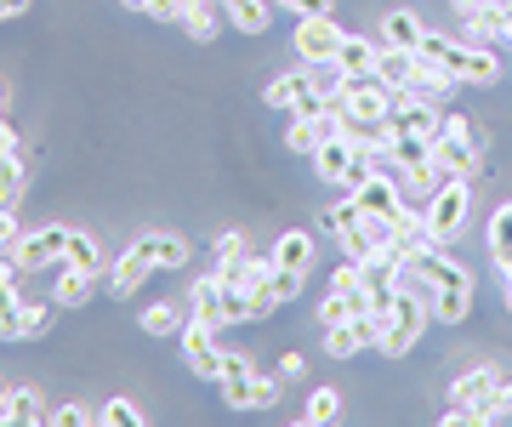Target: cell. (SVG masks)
<instances>
[{"instance_id":"6da1fadb","label":"cell","mask_w":512,"mask_h":427,"mask_svg":"<svg viewBox=\"0 0 512 427\" xmlns=\"http://www.w3.org/2000/svg\"><path fill=\"white\" fill-rule=\"evenodd\" d=\"M376 75H382V86H393V92H421V97H456V86H461V80L444 75L427 52H404V46H382Z\"/></svg>"},{"instance_id":"7a4b0ae2","label":"cell","mask_w":512,"mask_h":427,"mask_svg":"<svg viewBox=\"0 0 512 427\" xmlns=\"http://www.w3.org/2000/svg\"><path fill=\"white\" fill-rule=\"evenodd\" d=\"M484 131L467 120V114H444V131L433 137V166H439V177L450 183V177H461V183H473L478 171H484Z\"/></svg>"},{"instance_id":"3957f363","label":"cell","mask_w":512,"mask_h":427,"mask_svg":"<svg viewBox=\"0 0 512 427\" xmlns=\"http://www.w3.org/2000/svg\"><path fill=\"white\" fill-rule=\"evenodd\" d=\"M416 52H427V57L444 69V75H456L461 86H495V80H501V63H495V52H484V46H467V40L421 35Z\"/></svg>"},{"instance_id":"277c9868","label":"cell","mask_w":512,"mask_h":427,"mask_svg":"<svg viewBox=\"0 0 512 427\" xmlns=\"http://www.w3.org/2000/svg\"><path fill=\"white\" fill-rule=\"evenodd\" d=\"M222 399L234 410H274L279 405V388L274 376H256V365L245 353H222V376H217Z\"/></svg>"},{"instance_id":"5b68a950","label":"cell","mask_w":512,"mask_h":427,"mask_svg":"<svg viewBox=\"0 0 512 427\" xmlns=\"http://www.w3.org/2000/svg\"><path fill=\"white\" fill-rule=\"evenodd\" d=\"M427 302L421 297H410V291H399L393 297V308H387V319L376 325V348L387 353V359H404V353L421 342V331H427Z\"/></svg>"},{"instance_id":"8992f818","label":"cell","mask_w":512,"mask_h":427,"mask_svg":"<svg viewBox=\"0 0 512 427\" xmlns=\"http://www.w3.org/2000/svg\"><path fill=\"white\" fill-rule=\"evenodd\" d=\"M467 205H473V188L461 183V177H450V183H439L433 194H427V211H421V223H427V234L439 245H450L467 228Z\"/></svg>"},{"instance_id":"52a82bcc","label":"cell","mask_w":512,"mask_h":427,"mask_svg":"<svg viewBox=\"0 0 512 427\" xmlns=\"http://www.w3.org/2000/svg\"><path fill=\"white\" fill-rule=\"evenodd\" d=\"M330 109L353 114V120H387L393 114V86H382V75H342Z\"/></svg>"},{"instance_id":"ba28073f","label":"cell","mask_w":512,"mask_h":427,"mask_svg":"<svg viewBox=\"0 0 512 427\" xmlns=\"http://www.w3.org/2000/svg\"><path fill=\"white\" fill-rule=\"evenodd\" d=\"M188 308H194V319H205V325H239L245 319V291H234L222 274H205L194 291H188Z\"/></svg>"},{"instance_id":"9c48e42d","label":"cell","mask_w":512,"mask_h":427,"mask_svg":"<svg viewBox=\"0 0 512 427\" xmlns=\"http://www.w3.org/2000/svg\"><path fill=\"white\" fill-rule=\"evenodd\" d=\"M177 336H183V359H188V371L200 376V382H217V376H222V348H217V336H222V331H217V325H205V319L188 314Z\"/></svg>"},{"instance_id":"30bf717a","label":"cell","mask_w":512,"mask_h":427,"mask_svg":"<svg viewBox=\"0 0 512 427\" xmlns=\"http://www.w3.org/2000/svg\"><path fill=\"white\" fill-rule=\"evenodd\" d=\"M325 228L336 234V245H342V257L348 262H365V257H376V245H370V234H365V211H359V200H336L325 211Z\"/></svg>"},{"instance_id":"8fae6325","label":"cell","mask_w":512,"mask_h":427,"mask_svg":"<svg viewBox=\"0 0 512 427\" xmlns=\"http://www.w3.org/2000/svg\"><path fill=\"white\" fill-rule=\"evenodd\" d=\"M342 23H336V12L330 18H296V57L302 63H336V52H342Z\"/></svg>"},{"instance_id":"7c38bea8","label":"cell","mask_w":512,"mask_h":427,"mask_svg":"<svg viewBox=\"0 0 512 427\" xmlns=\"http://www.w3.org/2000/svg\"><path fill=\"white\" fill-rule=\"evenodd\" d=\"M308 160H313V177H319V183H348V171L359 166V149H353L348 131L336 126V131L319 137V149H313Z\"/></svg>"},{"instance_id":"4fadbf2b","label":"cell","mask_w":512,"mask_h":427,"mask_svg":"<svg viewBox=\"0 0 512 427\" xmlns=\"http://www.w3.org/2000/svg\"><path fill=\"white\" fill-rule=\"evenodd\" d=\"M393 131H421V137H439L444 131V109L439 97H421V92H393Z\"/></svg>"},{"instance_id":"5bb4252c","label":"cell","mask_w":512,"mask_h":427,"mask_svg":"<svg viewBox=\"0 0 512 427\" xmlns=\"http://www.w3.org/2000/svg\"><path fill=\"white\" fill-rule=\"evenodd\" d=\"M348 194L359 200V211H365V217H382V223H399L404 211H410V205H404V188L393 183V177H382V171H370L365 183L348 188Z\"/></svg>"},{"instance_id":"9a60e30c","label":"cell","mask_w":512,"mask_h":427,"mask_svg":"<svg viewBox=\"0 0 512 427\" xmlns=\"http://www.w3.org/2000/svg\"><path fill=\"white\" fill-rule=\"evenodd\" d=\"M69 234H74V228H40V234H18V245H12V262H18L23 274L52 268V262H63V251H69Z\"/></svg>"},{"instance_id":"2e32d148","label":"cell","mask_w":512,"mask_h":427,"mask_svg":"<svg viewBox=\"0 0 512 427\" xmlns=\"http://www.w3.org/2000/svg\"><path fill=\"white\" fill-rule=\"evenodd\" d=\"M456 12H461V23H467L478 40L507 35V29H512V6H507V0H456Z\"/></svg>"},{"instance_id":"e0dca14e","label":"cell","mask_w":512,"mask_h":427,"mask_svg":"<svg viewBox=\"0 0 512 427\" xmlns=\"http://www.w3.org/2000/svg\"><path fill=\"white\" fill-rule=\"evenodd\" d=\"M154 274V251H148V240H137V245H126L120 257H114V274H109V285H114V297H131L143 279Z\"/></svg>"},{"instance_id":"ac0fdd59","label":"cell","mask_w":512,"mask_h":427,"mask_svg":"<svg viewBox=\"0 0 512 427\" xmlns=\"http://www.w3.org/2000/svg\"><path fill=\"white\" fill-rule=\"evenodd\" d=\"M495 382H501V376H495V365H473V371H467L456 388H450V405L473 410V422L484 427V416H478V410H484V399L495 393Z\"/></svg>"},{"instance_id":"d6986e66","label":"cell","mask_w":512,"mask_h":427,"mask_svg":"<svg viewBox=\"0 0 512 427\" xmlns=\"http://www.w3.org/2000/svg\"><path fill=\"white\" fill-rule=\"evenodd\" d=\"M359 348H370V325H365V319L325 325V353H330V359H353Z\"/></svg>"},{"instance_id":"ffe728a7","label":"cell","mask_w":512,"mask_h":427,"mask_svg":"<svg viewBox=\"0 0 512 427\" xmlns=\"http://www.w3.org/2000/svg\"><path fill=\"white\" fill-rule=\"evenodd\" d=\"M376 57H382V46L365 35H342V52H336V69L342 75H376Z\"/></svg>"},{"instance_id":"44dd1931","label":"cell","mask_w":512,"mask_h":427,"mask_svg":"<svg viewBox=\"0 0 512 427\" xmlns=\"http://www.w3.org/2000/svg\"><path fill=\"white\" fill-rule=\"evenodd\" d=\"M6 422H18V427L52 422V410H46V399H40V388H12V393H6Z\"/></svg>"},{"instance_id":"7402d4cb","label":"cell","mask_w":512,"mask_h":427,"mask_svg":"<svg viewBox=\"0 0 512 427\" xmlns=\"http://www.w3.org/2000/svg\"><path fill=\"white\" fill-rule=\"evenodd\" d=\"M92 279H97V274H86V268H69V262H63L52 302H57V308H86V302H92Z\"/></svg>"},{"instance_id":"603a6c76","label":"cell","mask_w":512,"mask_h":427,"mask_svg":"<svg viewBox=\"0 0 512 427\" xmlns=\"http://www.w3.org/2000/svg\"><path fill=\"white\" fill-rule=\"evenodd\" d=\"M217 12H222V0H183V6H177V23H183L194 40H211L217 35Z\"/></svg>"},{"instance_id":"cb8c5ba5","label":"cell","mask_w":512,"mask_h":427,"mask_svg":"<svg viewBox=\"0 0 512 427\" xmlns=\"http://www.w3.org/2000/svg\"><path fill=\"white\" fill-rule=\"evenodd\" d=\"M274 262H279V268H296V274H308V268H313V234H302V228L279 234Z\"/></svg>"},{"instance_id":"d4e9b609","label":"cell","mask_w":512,"mask_h":427,"mask_svg":"<svg viewBox=\"0 0 512 427\" xmlns=\"http://www.w3.org/2000/svg\"><path fill=\"white\" fill-rule=\"evenodd\" d=\"M421 35H427V29H421L416 12H387V18H382V40H387V46H404V52H416Z\"/></svg>"},{"instance_id":"484cf974","label":"cell","mask_w":512,"mask_h":427,"mask_svg":"<svg viewBox=\"0 0 512 427\" xmlns=\"http://www.w3.org/2000/svg\"><path fill=\"white\" fill-rule=\"evenodd\" d=\"M222 18L245 35H262L268 29V0H222Z\"/></svg>"},{"instance_id":"4316f807","label":"cell","mask_w":512,"mask_h":427,"mask_svg":"<svg viewBox=\"0 0 512 427\" xmlns=\"http://www.w3.org/2000/svg\"><path fill=\"white\" fill-rule=\"evenodd\" d=\"M23 188H29V166H23V154H0V205H12V211H18Z\"/></svg>"},{"instance_id":"83f0119b","label":"cell","mask_w":512,"mask_h":427,"mask_svg":"<svg viewBox=\"0 0 512 427\" xmlns=\"http://www.w3.org/2000/svg\"><path fill=\"white\" fill-rule=\"evenodd\" d=\"M308 427H330V422H342V388H313L308 393Z\"/></svg>"},{"instance_id":"f1b7e54d","label":"cell","mask_w":512,"mask_h":427,"mask_svg":"<svg viewBox=\"0 0 512 427\" xmlns=\"http://www.w3.org/2000/svg\"><path fill=\"white\" fill-rule=\"evenodd\" d=\"M427 314L439 319V325H461V319L473 314V291H439V297L427 302Z\"/></svg>"},{"instance_id":"f546056e","label":"cell","mask_w":512,"mask_h":427,"mask_svg":"<svg viewBox=\"0 0 512 427\" xmlns=\"http://www.w3.org/2000/svg\"><path fill=\"white\" fill-rule=\"evenodd\" d=\"M148 251H154V268H183L188 262V240L183 234H143Z\"/></svg>"},{"instance_id":"4dcf8cb0","label":"cell","mask_w":512,"mask_h":427,"mask_svg":"<svg viewBox=\"0 0 512 427\" xmlns=\"http://www.w3.org/2000/svg\"><path fill=\"white\" fill-rule=\"evenodd\" d=\"M319 137H325V120L291 114V131H285V143H291V154H313V149H319Z\"/></svg>"},{"instance_id":"1f68e13d","label":"cell","mask_w":512,"mask_h":427,"mask_svg":"<svg viewBox=\"0 0 512 427\" xmlns=\"http://www.w3.org/2000/svg\"><path fill=\"white\" fill-rule=\"evenodd\" d=\"M63 262H69V268H86V274H97V268H103V251H97L92 234H69V251H63Z\"/></svg>"},{"instance_id":"d6a6232c","label":"cell","mask_w":512,"mask_h":427,"mask_svg":"<svg viewBox=\"0 0 512 427\" xmlns=\"http://www.w3.org/2000/svg\"><path fill=\"white\" fill-rule=\"evenodd\" d=\"M490 251H495V268L512 257V205H501L490 217Z\"/></svg>"},{"instance_id":"836d02e7","label":"cell","mask_w":512,"mask_h":427,"mask_svg":"<svg viewBox=\"0 0 512 427\" xmlns=\"http://www.w3.org/2000/svg\"><path fill=\"white\" fill-rule=\"evenodd\" d=\"M143 331L148 336H171V331H183V319H177L171 302H148V308H143Z\"/></svg>"},{"instance_id":"e575fe53","label":"cell","mask_w":512,"mask_h":427,"mask_svg":"<svg viewBox=\"0 0 512 427\" xmlns=\"http://www.w3.org/2000/svg\"><path fill=\"white\" fill-rule=\"evenodd\" d=\"M484 427H495V422H512V382H495V393L484 399Z\"/></svg>"},{"instance_id":"d590c367","label":"cell","mask_w":512,"mask_h":427,"mask_svg":"<svg viewBox=\"0 0 512 427\" xmlns=\"http://www.w3.org/2000/svg\"><path fill=\"white\" fill-rule=\"evenodd\" d=\"M97 422H109V427H143V410L131 405V399H109V405L97 410Z\"/></svg>"},{"instance_id":"8d00e7d4","label":"cell","mask_w":512,"mask_h":427,"mask_svg":"<svg viewBox=\"0 0 512 427\" xmlns=\"http://www.w3.org/2000/svg\"><path fill=\"white\" fill-rule=\"evenodd\" d=\"M52 308H57V302H29V297H23V342H29V336H46Z\"/></svg>"},{"instance_id":"74e56055","label":"cell","mask_w":512,"mask_h":427,"mask_svg":"<svg viewBox=\"0 0 512 427\" xmlns=\"http://www.w3.org/2000/svg\"><path fill=\"white\" fill-rule=\"evenodd\" d=\"M285 12H296V18H330L336 12V0H279Z\"/></svg>"},{"instance_id":"f35d334b","label":"cell","mask_w":512,"mask_h":427,"mask_svg":"<svg viewBox=\"0 0 512 427\" xmlns=\"http://www.w3.org/2000/svg\"><path fill=\"white\" fill-rule=\"evenodd\" d=\"M217 257H222V262H239V257H245V234H239V228L217 234Z\"/></svg>"},{"instance_id":"ab89813d","label":"cell","mask_w":512,"mask_h":427,"mask_svg":"<svg viewBox=\"0 0 512 427\" xmlns=\"http://www.w3.org/2000/svg\"><path fill=\"white\" fill-rule=\"evenodd\" d=\"M12 245H18V211L0 205V251H12Z\"/></svg>"},{"instance_id":"60d3db41","label":"cell","mask_w":512,"mask_h":427,"mask_svg":"<svg viewBox=\"0 0 512 427\" xmlns=\"http://www.w3.org/2000/svg\"><path fill=\"white\" fill-rule=\"evenodd\" d=\"M52 422H63V427H80V422H92V410H86V405H57V410H52Z\"/></svg>"},{"instance_id":"b9f144b4","label":"cell","mask_w":512,"mask_h":427,"mask_svg":"<svg viewBox=\"0 0 512 427\" xmlns=\"http://www.w3.org/2000/svg\"><path fill=\"white\" fill-rule=\"evenodd\" d=\"M177 6H183V0H148V12L160 23H177Z\"/></svg>"},{"instance_id":"7bdbcfd3","label":"cell","mask_w":512,"mask_h":427,"mask_svg":"<svg viewBox=\"0 0 512 427\" xmlns=\"http://www.w3.org/2000/svg\"><path fill=\"white\" fill-rule=\"evenodd\" d=\"M0 154H23L18 131H12V120H0Z\"/></svg>"},{"instance_id":"ee69618b","label":"cell","mask_w":512,"mask_h":427,"mask_svg":"<svg viewBox=\"0 0 512 427\" xmlns=\"http://www.w3.org/2000/svg\"><path fill=\"white\" fill-rule=\"evenodd\" d=\"M302 371H308V365H302V353H285V359H279V376H285V382H296Z\"/></svg>"},{"instance_id":"f6af8a7d","label":"cell","mask_w":512,"mask_h":427,"mask_svg":"<svg viewBox=\"0 0 512 427\" xmlns=\"http://www.w3.org/2000/svg\"><path fill=\"white\" fill-rule=\"evenodd\" d=\"M29 12V0H0V23H12V18H23Z\"/></svg>"},{"instance_id":"bcb514c9","label":"cell","mask_w":512,"mask_h":427,"mask_svg":"<svg viewBox=\"0 0 512 427\" xmlns=\"http://www.w3.org/2000/svg\"><path fill=\"white\" fill-rule=\"evenodd\" d=\"M120 6H126V12H148V0H120Z\"/></svg>"},{"instance_id":"7dc6e473","label":"cell","mask_w":512,"mask_h":427,"mask_svg":"<svg viewBox=\"0 0 512 427\" xmlns=\"http://www.w3.org/2000/svg\"><path fill=\"white\" fill-rule=\"evenodd\" d=\"M6 393H12V388H0V427H6Z\"/></svg>"},{"instance_id":"c3c4849f","label":"cell","mask_w":512,"mask_h":427,"mask_svg":"<svg viewBox=\"0 0 512 427\" xmlns=\"http://www.w3.org/2000/svg\"><path fill=\"white\" fill-rule=\"evenodd\" d=\"M507 308H512V274H507Z\"/></svg>"},{"instance_id":"681fc988","label":"cell","mask_w":512,"mask_h":427,"mask_svg":"<svg viewBox=\"0 0 512 427\" xmlns=\"http://www.w3.org/2000/svg\"><path fill=\"white\" fill-rule=\"evenodd\" d=\"M507 46H512V29H507Z\"/></svg>"},{"instance_id":"f907efd6","label":"cell","mask_w":512,"mask_h":427,"mask_svg":"<svg viewBox=\"0 0 512 427\" xmlns=\"http://www.w3.org/2000/svg\"><path fill=\"white\" fill-rule=\"evenodd\" d=\"M0 103H6V92H0Z\"/></svg>"}]
</instances>
